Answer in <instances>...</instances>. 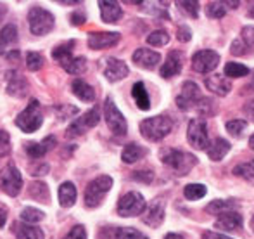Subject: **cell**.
I'll use <instances>...</instances> for the list:
<instances>
[{"mask_svg": "<svg viewBox=\"0 0 254 239\" xmlns=\"http://www.w3.org/2000/svg\"><path fill=\"white\" fill-rule=\"evenodd\" d=\"M161 161L166 166H170L177 175H187L197 165V158L194 155L178 151V149H163L161 151Z\"/></svg>", "mask_w": 254, "mask_h": 239, "instance_id": "obj_1", "label": "cell"}, {"mask_svg": "<svg viewBox=\"0 0 254 239\" xmlns=\"http://www.w3.org/2000/svg\"><path fill=\"white\" fill-rule=\"evenodd\" d=\"M44 125V113H42V106L37 99H31L30 104L17 115L16 127L21 128L26 134H33Z\"/></svg>", "mask_w": 254, "mask_h": 239, "instance_id": "obj_2", "label": "cell"}, {"mask_svg": "<svg viewBox=\"0 0 254 239\" xmlns=\"http://www.w3.org/2000/svg\"><path fill=\"white\" fill-rule=\"evenodd\" d=\"M171 128H173V121L163 115L140 121V134L151 142H157L161 139H164L171 132Z\"/></svg>", "mask_w": 254, "mask_h": 239, "instance_id": "obj_3", "label": "cell"}, {"mask_svg": "<svg viewBox=\"0 0 254 239\" xmlns=\"http://www.w3.org/2000/svg\"><path fill=\"white\" fill-rule=\"evenodd\" d=\"M28 24H30V31L37 37L47 35L54 30L56 19L47 9L40 5H33L28 12Z\"/></svg>", "mask_w": 254, "mask_h": 239, "instance_id": "obj_4", "label": "cell"}, {"mask_svg": "<svg viewBox=\"0 0 254 239\" xmlns=\"http://www.w3.org/2000/svg\"><path fill=\"white\" fill-rule=\"evenodd\" d=\"M113 187V179L109 175H101L92 182H88L85 189V206L87 208H95L102 203L104 196Z\"/></svg>", "mask_w": 254, "mask_h": 239, "instance_id": "obj_5", "label": "cell"}, {"mask_svg": "<svg viewBox=\"0 0 254 239\" xmlns=\"http://www.w3.org/2000/svg\"><path fill=\"white\" fill-rule=\"evenodd\" d=\"M145 198L137 191L127 192L123 198L118 201V213L121 217H137L142 215L145 210Z\"/></svg>", "mask_w": 254, "mask_h": 239, "instance_id": "obj_6", "label": "cell"}, {"mask_svg": "<svg viewBox=\"0 0 254 239\" xmlns=\"http://www.w3.org/2000/svg\"><path fill=\"white\" fill-rule=\"evenodd\" d=\"M104 118H106V123L109 127V130L113 132L114 135H125L128 130L127 120H125L123 113L118 109V106L114 104V101L111 97L106 99V104H104Z\"/></svg>", "mask_w": 254, "mask_h": 239, "instance_id": "obj_7", "label": "cell"}, {"mask_svg": "<svg viewBox=\"0 0 254 239\" xmlns=\"http://www.w3.org/2000/svg\"><path fill=\"white\" fill-rule=\"evenodd\" d=\"M0 189L10 198H16L23 189V175L14 165H7L0 172Z\"/></svg>", "mask_w": 254, "mask_h": 239, "instance_id": "obj_8", "label": "cell"}, {"mask_svg": "<svg viewBox=\"0 0 254 239\" xmlns=\"http://www.w3.org/2000/svg\"><path fill=\"white\" fill-rule=\"evenodd\" d=\"M187 141L192 148L195 149H206L209 144L207 139V123L202 118H194L190 120L187 128Z\"/></svg>", "mask_w": 254, "mask_h": 239, "instance_id": "obj_9", "label": "cell"}, {"mask_svg": "<svg viewBox=\"0 0 254 239\" xmlns=\"http://www.w3.org/2000/svg\"><path fill=\"white\" fill-rule=\"evenodd\" d=\"M99 121H101V111H99V108L95 106V108H92L90 111L85 113L81 118L74 120L73 123L69 125V128H67V137H76V135H81L85 134V130H88V128H94L99 125Z\"/></svg>", "mask_w": 254, "mask_h": 239, "instance_id": "obj_10", "label": "cell"}, {"mask_svg": "<svg viewBox=\"0 0 254 239\" xmlns=\"http://www.w3.org/2000/svg\"><path fill=\"white\" fill-rule=\"evenodd\" d=\"M201 99H202V95H201V90H199V85L194 83V81H185V83L182 85V92L177 97V106L182 111H189V109L195 108Z\"/></svg>", "mask_w": 254, "mask_h": 239, "instance_id": "obj_11", "label": "cell"}, {"mask_svg": "<svg viewBox=\"0 0 254 239\" xmlns=\"http://www.w3.org/2000/svg\"><path fill=\"white\" fill-rule=\"evenodd\" d=\"M234 56H251L254 54V26L242 28L239 38H235L230 47Z\"/></svg>", "mask_w": 254, "mask_h": 239, "instance_id": "obj_12", "label": "cell"}, {"mask_svg": "<svg viewBox=\"0 0 254 239\" xmlns=\"http://www.w3.org/2000/svg\"><path fill=\"white\" fill-rule=\"evenodd\" d=\"M218 64H220V54L214 51H199L192 58V68H194V71L202 75L213 71Z\"/></svg>", "mask_w": 254, "mask_h": 239, "instance_id": "obj_13", "label": "cell"}, {"mask_svg": "<svg viewBox=\"0 0 254 239\" xmlns=\"http://www.w3.org/2000/svg\"><path fill=\"white\" fill-rule=\"evenodd\" d=\"M121 35L116 31H94L88 35V47L92 51H101V49H109L120 42Z\"/></svg>", "mask_w": 254, "mask_h": 239, "instance_id": "obj_14", "label": "cell"}, {"mask_svg": "<svg viewBox=\"0 0 254 239\" xmlns=\"http://www.w3.org/2000/svg\"><path fill=\"white\" fill-rule=\"evenodd\" d=\"M130 70H128L127 63L116 58H107L104 61V77L109 81H120L128 77Z\"/></svg>", "mask_w": 254, "mask_h": 239, "instance_id": "obj_15", "label": "cell"}, {"mask_svg": "<svg viewBox=\"0 0 254 239\" xmlns=\"http://www.w3.org/2000/svg\"><path fill=\"white\" fill-rule=\"evenodd\" d=\"M182 68H184V54L180 51H171L166 61L163 63V66H161V77L173 78L180 75Z\"/></svg>", "mask_w": 254, "mask_h": 239, "instance_id": "obj_16", "label": "cell"}, {"mask_svg": "<svg viewBox=\"0 0 254 239\" xmlns=\"http://www.w3.org/2000/svg\"><path fill=\"white\" fill-rule=\"evenodd\" d=\"M144 224L151 227H159L164 220V201L161 198L154 199L151 205L144 210V217H142Z\"/></svg>", "mask_w": 254, "mask_h": 239, "instance_id": "obj_17", "label": "cell"}, {"mask_svg": "<svg viewBox=\"0 0 254 239\" xmlns=\"http://www.w3.org/2000/svg\"><path fill=\"white\" fill-rule=\"evenodd\" d=\"M242 226H244V219L239 212H225L221 215H218V220L214 222V227L220 231H227V233H232V231H241Z\"/></svg>", "mask_w": 254, "mask_h": 239, "instance_id": "obj_18", "label": "cell"}, {"mask_svg": "<svg viewBox=\"0 0 254 239\" xmlns=\"http://www.w3.org/2000/svg\"><path fill=\"white\" fill-rule=\"evenodd\" d=\"M131 58H133V63L137 64V66L144 68V70H154L161 61V56L157 54V52L151 51V49H145V47L137 49Z\"/></svg>", "mask_w": 254, "mask_h": 239, "instance_id": "obj_19", "label": "cell"}, {"mask_svg": "<svg viewBox=\"0 0 254 239\" xmlns=\"http://www.w3.org/2000/svg\"><path fill=\"white\" fill-rule=\"evenodd\" d=\"M57 146V139L54 135H49L45 137L44 141L40 142H28L26 144V153L31 156V158L38 159V158H44L51 149H54Z\"/></svg>", "mask_w": 254, "mask_h": 239, "instance_id": "obj_20", "label": "cell"}, {"mask_svg": "<svg viewBox=\"0 0 254 239\" xmlns=\"http://www.w3.org/2000/svg\"><path fill=\"white\" fill-rule=\"evenodd\" d=\"M99 7H101V17L104 23H118L123 16V9L120 7V3L113 0H99Z\"/></svg>", "mask_w": 254, "mask_h": 239, "instance_id": "obj_21", "label": "cell"}, {"mask_svg": "<svg viewBox=\"0 0 254 239\" xmlns=\"http://www.w3.org/2000/svg\"><path fill=\"white\" fill-rule=\"evenodd\" d=\"M206 88L213 94L220 95V97H225V95L230 94L232 81L227 77H221V75H211V77L206 78Z\"/></svg>", "mask_w": 254, "mask_h": 239, "instance_id": "obj_22", "label": "cell"}, {"mask_svg": "<svg viewBox=\"0 0 254 239\" xmlns=\"http://www.w3.org/2000/svg\"><path fill=\"white\" fill-rule=\"evenodd\" d=\"M7 94L12 97H24L28 94V81L23 75L19 73H10L7 78Z\"/></svg>", "mask_w": 254, "mask_h": 239, "instance_id": "obj_23", "label": "cell"}, {"mask_svg": "<svg viewBox=\"0 0 254 239\" xmlns=\"http://www.w3.org/2000/svg\"><path fill=\"white\" fill-rule=\"evenodd\" d=\"M12 233L16 234L17 239H45L44 231L26 222H14Z\"/></svg>", "mask_w": 254, "mask_h": 239, "instance_id": "obj_24", "label": "cell"}, {"mask_svg": "<svg viewBox=\"0 0 254 239\" xmlns=\"http://www.w3.org/2000/svg\"><path fill=\"white\" fill-rule=\"evenodd\" d=\"M228 151H230V142L225 141V139H221V137H216L214 141H211L206 148L207 156H209V159H213V161L223 159L225 156L228 155Z\"/></svg>", "mask_w": 254, "mask_h": 239, "instance_id": "obj_25", "label": "cell"}, {"mask_svg": "<svg viewBox=\"0 0 254 239\" xmlns=\"http://www.w3.org/2000/svg\"><path fill=\"white\" fill-rule=\"evenodd\" d=\"M71 90H73V94L76 95L80 101H83V102H94L95 101L94 87L88 85L85 80H81V78L73 80V83H71Z\"/></svg>", "mask_w": 254, "mask_h": 239, "instance_id": "obj_26", "label": "cell"}, {"mask_svg": "<svg viewBox=\"0 0 254 239\" xmlns=\"http://www.w3.org/2000/svg\"><path fill=\"white\" fill-rule=\"evenodd\" d=\"M76 196H78V191L74 187L73 182H63L59 187V205L63 208H69V206L74 205L76 201Z\"/></svg>", "mask_w": 254, "mask_h": 239, "instance_id": "obj_27", "label": "cell"}, {"mask_svg": "<svg viewBox=\"0 0 254 239\" xmlns=\"http://www.w3.org/2000/svg\"><path fill=\"white\" fill-rule=\"evenodd\" d=\"M17 42L16 24H5L0 31V54H7V47H12Z\"/></svg>", "mask_w": 254, "mask_h": 239, "instance_id": "obj_28", "label": "cell"}, {"mask_svg": "<svg viewBox=\"0 0 254 239\" xmlns=\"http://www.w3.org/2000/svg\"><path fill=\"white\" fill-rule=\"evenodd\" d=\"M145 155H147V149L135 144V142H130V144L125 146L123 153H121V159H123L125 163H128V165H131V163L142 159Z\"/></svg>", "mask_w": 254, "mask_h": 239, "instance_id": "obj_29", "label": "cell"}, {"mask_svg": "<svg viewBox=\"0 0 254 239\" xmlns=\"http://www.w3.org/2000/svg\"><path fill=\"white\" fill-rule=\"evenodd\" d=\"M73 47H74V42H66V44H61L57 45L56 49L52 51V59L57 61L61 66H66L71 59H73Z\"/></svg>", "mask_w": 254, "mask_h": 239, "instance_id": "obj_30", "label": "cell"}, {"mask_svg": "<svg viewBox=\"0 0 254 239\" xmlns=\"http://www.w3.org/2000/svg\"><path fill=\"white\" fill-rule=\"evenodd\" d=\"M131 95H133L138 109H142V111L151 109V99H149V94H147V90H145V85L142 83V81H137V83L133 85Z\"/></svg>", "mask_w": 254, "mask_h": 239, "instance_id": "obj_31", "label": "cell"}, {"mask_svg": "<svg viewBox=\"0 0 254 239\" xmlns=\"http://www.w3.org/2000/svg\"><path fill=\"white\" fill-rule=\"evenodd\" d=\"M234 208H237V201L234 199H214L206 206V212L211 215H221L225 212H234Z\"/></svg>", "mask_w": 254, "mask_h": 239, "instance_id": "obj_32", "label": "cell"}, {"mask_svg": "<svg viewBox=\"0 0 254 239\" xmlns=\"http://www.w3.org/2000/svg\"><path fill=\"white\" fill-rule=\"evenodd\" d=\"M28 194L31 199L40 203H49L51 199V192H49V185L45 182H31L30 189H28Z\"/></svg>", "mask_w": 254, "mask_h": 239, "instance_id": "obj_33", "label": "cell"}, {"mask_svg": "<svg viewBox=\"0 0 254 239\" xmlns=\"http://www.w3.org/2000/svg\"><path fill=\"white\" fill-rule=\"evenodd\" d=\"M251 73L248 66L241 63H227L225 64V77L228 78H242V77H248Z\"/></svg>", "mask_w": 254, "mask_h": 239, "instance_id": "obj_34", "label": "cell"}, {"mask_svg": "<svg viewBox=\"0 0 254 239\" xmlns=\"http://www.w3.org/2000/svg\"><path fill=\"white\" fill-rule=\"evenodd\" d=\"M44 217H45V213L38 208H33V206H26V208H23V212H21V220L26 224H31V226L37 222H42Z\"/></svg>", "mask_w": 254, "mask_h": 239, "instance_id": "obj_35", "label": "cell"}, {"mask_svg": "<svg viewBox=\"0 0 254 239\" xmlns=\"http://www.w3.org/2000/svg\"><path fill=\"white\" fill-rule=\"evenodd\" d=\"M206 192H207V189H206V185H202V184H189V185H185V189H184V196L187 199H190V201H197V199L204 198Z\"/></svg>", "mask_w": 254, "mask_h": 239, "instance_id": "obj_36", "label": "cell"}, {"mask_svg": "<svg viewBox=\"0 0 254 239\" xmlns=\"http://www.w3.org/2000/svg\"><path fill=\"white\" fill-rule=\"evenodd\" d=\"M64 70H66V73L78 77V75H81L85 70H87V59H85L83 56H78V58H73V59L69 61V63L66 64V66H64Z\"/></svg>", "mask_w": 254, "mask_h": 239, "instance_id": "obj_37", "label": "cell"}, {"mask_svg": "<svg viewBox=\"0 0 254 239\" xmlns=\"http://www.w3.org/2000/svg\"><path fill=\"white\" fill-rule=\"evenodd\" d=\"M114 239H149L140 231L133 229V227H118L114 229Z\"/></svg>", "mask_w": 254, "mask_h": 239, "instance_id": "obj_38", "label": "cell"}, {"mask_svg": "<svg viewBox=\"0 0 254 239\" xmlns=\"http://www.w3.org/2000/svg\"><path fill=\"white\" fill-rule=\"evenodd\" d=\"M234 173L237 177H241V179L251 182V184L254 185V159H251V161H248V163H242V165H239V166H235Z\"/></svg>", "mask_w": 254, "mask_h": 239, "instance_id": "obj_39", "label": "cell"}, {"mask_svg": "<svg viewBox=\"0 0 254 239\" xmlns=\"http://www.w3.org/2000/svg\"><path fill=\"white\" fill-rule=\"evenodd\" d=\"M168 42H170V35H168V31H164V30H156L147 37V44L154 45V47H163V45H166Z\"/></svg>", "mask_w": 254, "mask_h": 239, "instance_id": "obj_40", "label": "cell"}, {"mask_svg": "<svg viewBox=\"0 0 254 239\" xmlns=\"http://www.w3.org/2000/svg\"><path fill=\"white\" fill-rule=\"evenodd\" d=\"M206 14L211 19H221L227 14V7L223 2H209L206 5Z\"/></svg>", "mask_w": 254, "mask_h": 239, "instance_id": "obj_41", "label": "cell"}, {"mask_svg": "<svg viewBox=\"0 0 254 239\" xmlns=\"http://www.w3.org/2000/svg\"><path fill=\"white\" fill-rule=\"evenodd\" d=\"M195 109L199 111V115L202 116H213L214 113H216V104H214L213 99H207V97H202L201 101L197 102V106H195Z\"/></svg>", "mask_w": 254, "mask_h": 239, "instance_id": "obj_42", "label": "cell"}, {"mask_svg": "<svg viewBox=\"0 0 254 239\" xmlns=\"http://www.w3.org/2000/svg\"><path fill=\"white\" fill-rule=\"evenodd\" d=\"M248 127V121L246 120H230L227 121V132L230 135H234L235 139H239L242 135V132Z\"/></svg>", "mask_w": 254, "mask_h": 239, "instance_id": "obj_43", "label": "cell"}, {"mask_svg": "<svg viewBox=\"0 0 254 239\" xmlns=\"http://www.w3.org/2000/svg\"><path fill=\"white\" fill-rule=\"evenodd\" d=\"M45 59L40 52H28L26 54V66L30 71H38L42 66H44Z\"/></svg>", "mask_w": 254, "mask_h": 239, "instance_id": "obj_44", "label": "cell"}, {"mask_svg": "<svg viewBox=\"0 0 254 239\" xmlns=\"http://www.w3.org/2000/svg\"><path fill=\"white\" fill-rule=\"evenodd\" d=\"M177 5L180 7V10H184L185 14H189L190 17L199 16V2H192V0H182L177 2Z\"/></svg>", "mask_w": 254, "mask_h": 239, "instance_id": "obj_45", "label": "cell"}, {"mask_svg": "<svg viewBox=\"0 0 254 239\" xmlns=\"http://www.w3.org/2000/svg\"><path fill=\"white\" fill-rule=\"evenodd\" d=\"M10 153V135L7 130H0V158Z\"/></svg>", "mask_w": 254, "mask_h": 239, "instance_id": "obj_46", "label": "cell"}, {"mask_svg": "<svg viewBox=\"0 0 254 239\" xmlns=\"http://www.w3.org/2000/svg\"><path fill=\"white\" fill-rule=\"evenodd\" d=\"M64 239H87V231L83 226H74Z\"/></svg>", "mask_w": 254, "mask_h": 239, "instance_id": "obj_47", "label": "cell"}, {"mask_svg": "<svg viewBox=\"0 0 254 239\" xmlns=\"http://www.w3.org/2000/svg\"><path fill=\"white\" fill-rule=\"evenodd\" d=\"M54 111L59 113V118L64 120V118H67V116H71V115H76L78 109L73 108V106H57V108H54Z\"/></svg>", "mask_w": 254, "mask_h": 239, "instance_id": "obj_48", "label": "cell"}, {"mask_svg": "<svg viewBox=\"0 0 254 239\" xmlns=\"http://www.w3.org/2000/svg\"><path fill=\"white\" fill-rule=\"evenodd\" d=\"M152 179H154V173L149 172V170H142V172L133 173V180H140V182H145V184H149Z\"/></svg>", "mask_w": 254, "mask_h": 239, "instance_id": "obj_49", "label": "cell"}, {"mask_svg": "<svg viewBox=\"0 0 254 239\" xmlns=\"http://www.w3.org/2000/svg\"><path fill=\"white\" fill-rule=\"evenodd\" d=\"M177 38L180 42H189L192 38V31L189 26H180L178 28V33H177Z\"/></svg>", "mask_w": 254, "mask_h": 239, "instance_id": "obj_50", "label": "cell"}, {"mask_svg": "<svg viewBox=\"0 0 254 239\" xmlns=\"http://www.w3.org/2000/svg\"><path fill=\"white\" fill-rule=\"evenodd\" d=\"M7 215H9V208H7V206L3 205V203H0V227L5 226Z\"/></svg>", "mask_w": 254, "mask_h": 239, "instance_id": "obj_51", "label": "cell"}, {"mask_svg": "<svg viewBox=\"0 0 254 239\" xmlns=\"http://www.w3.org/2000/svg\"><path fill=\"white\" fill-rule=\"evenodd\" d=\"M202 239H232L225 234H220V233H213V231H207V233L202 234Z\"/></svg>", "mask_w": 254, "mask_h": 239, "instance_id": "obj_52", "label": "cell"}, {"mask_svg": "<svg viewBox=\"0 0 254 239\" xmlns=\"http://www.w3.org/2000/svg\"><path fill=\"white\" fill-rule=\"evenodd\" d=\"M244 113L249 116L253 121H254V99H251V101H248L246 102V106H244Z\"/></svg>", "mask_w": 254, "mask_h": 239, "instance_id": "obj_53", "label": "cell"}, {"mask_svg": "<svg viewBox=\"0 0 254 239\" xmlns=\"http://www.w3.org/2000/svg\"><path fill=\"white\" fill-rule=\"evenodd\" d=\"M71 23H73L74 26H78V24L85 23V14H81V12H74V14H71Z\"/></svg>", "mask_w": 254, "mask_h": 239, "instance_id": "obj_54", "label": "cell"}, {"mask_svg": "<svg viewBox=\"0 0 254 239\" xmlns=\"http://www.w3.org/2000/svg\"><path fill=\"white\" fill-rule=\"evenodd\" d=\"M49 172V165H40L38 168L33 170V175H45Z\"/></svg>", "mask_w": 254, "mask_h": 239, "instance_id": "obj_55", "label": "cell"}, {"mask_svg": "<svg viewBox=\"0 0 254 239\" xmlns=\"http://www.w3.org/2000/svg\"><path fill=\"white\" fill-rule=\"evenodd\" d=\"M5 14H7V5L5 3H0V21L5 17Z\"/></svg>", "mask_w": 254, "mask_h": 239, "instance_id": "obj_56", "label": "cell"}, {"mask_svg": "<svg viewBox=\"0 0 254 239\" xmlns=\"http://www.w3.org/2000/svg\"><path fill=\"white\" fill-rule=\"evenodd\" d=\"M164 239H184V238H182L180 234H168Z\"/></svg>", "mask_w": 254, "mask_h": 239, "instance_id": "obj_57", "label": "cell"}, {"mask_svg": "<svg viewBox=\"0 0 254 239\" xmlns=\"http://www.w3.org/2000/svg\"><path fill=\"white\" fill-rule=\"evenodd\" d=\"M249 146H251V149H254V134L249 137Z\"/></svg>", "mask_w": 254, "mask_h": 239, "instance_id": "obj_58", "label": "cell"}, {"mask_svg": "<svg viewBox=\"0 0 254 239\" xmlns=\"http://www.w3.org/2000/svg\"><path fill=\"white\" fill-rule=\"evenodd\" d=\"M249 16H251V17H253V19H254V7H253V9H251V10H249Z\"/></svg>", "mask_w": 254, "mask_h": 239, "instance_id": "obj_59", "label": "cell"}, {"mask_svg": "<svg viewBox=\"0 0 254 239\" xmlns=\"http://www.w3.org/2000/svg\"><path fill=\"white\" fill-rule=\"evenodd\" d=\"M251 229H253V233H254V215H253V219H251Z\"/></svg>", "mask_w": 254, "mask_h": 239, "instance_id": "obj_60", "label": "cell"}]
</instances>
